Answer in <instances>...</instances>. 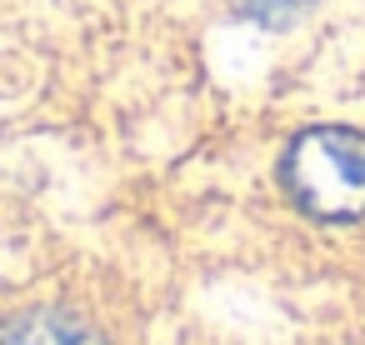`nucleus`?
<instances>
[{
	"mask_svg": "<svg viewBox=\"0 0 365 345\" xmlns=\"http://www.w3.org/2000/svg\"><path fill=\"white\" fill-rule=\"evenodd\" d=\"M0 345H106L81 315L66 310H31L0 325Z\"/></svg>",
	"mask_w": 365,
	"mask_h": 345,
	"instance_id": "2",
	"label": "nucleus"
},
{
	"mask_svg": "<svg viewBox=\"0 0 365 345\" xmlns=\"http://www.w3.org/2000/svg\"><path fill=\"white\" fill-rule=\"evenodd\" d=\"M285 190L315 220L365 215V135L340 125L305 130L285 155Z\"/></svg>",
	"mask_w": 365,
	"mask_h": 345,
	"instance_id": "1",
	"label": "nucleus"
},
{
	"mask_svg": "<svg viewBox=\"0 0 365 345\" xmlns=\"http://www.w3.org/2000/svg\"><path fill=\"white\" fill-rule=\"evenodd\" d=\"M310 0H235V11L255 26H290Z\"/></svg>",
	"mask_w": 365,
	"mask_h": 345,
	"instance_id": "3",
	"label": "nucleus"
}]
</instances>
